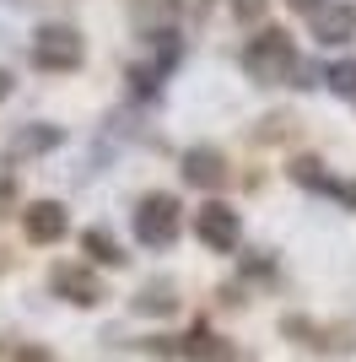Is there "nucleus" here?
<instances>
[{"mask_svg": "<svg viewBox=\"0 0 356 362\" xmlns=\"http://www.w3.org/2000/svg\"><path fill=\"white\" fill-rule=\"evenodd\" d=\"M243 71L254 76V81H265V87H275V81H286V76L302 71V60H297L292 38H286L281 28H259L243 44Z\"/></svg>", "mask_w": 356, "mask_h": 362, "instance_id": "obj_1", "label": "nucleus"}, {"mask_svg": "<svg viewBox=\"0 0 356 362\" xmlns=\"http://www.w3.org/2000/svg\"><path fill=\"white\" fill-rule=\"evenodd\" d=\"M81 60H87V49H81V33L71 22H44L32 33V65L38 71H76Z\"/></svg>", "mask_w": 356, "mask_h": 362, "instance_id": "obj_2", "label": "nucleus"}, {"mask_svg": "<svg viewBox=\"0 0 356 362\" xmlns=\"http://www.w3.org/2000/svg\"><path fill=\"white\" fill-rule=\"evenodd\" d=\"M135 238L146 243V249H167L178 238V200L167 189L135 200Z\"/></svg>", "mask_w": 356, "mask_h": 362, "instance_id": "obj_3", "label": "nucleus"}, {"mask_svg": "<svg viewBox=\"0 0 356 362\" xmlns=\"http://www.w3.org/2000/svg\"><path fill=\"white\" fill-rule=\"evenodd\" d=\"M194 238L206 243L210 255H232L237 243H243V216L222 200H206L200 211H194Z\"/></svg>", "mask_w": 356, "mask_h": 362, "instance_id": "obj_4", "label": "nucleus"}, {"mask_svg": "<svg viewBox=\"0 0 356 362\" xmlns=\"http://www.w3.org/2000/svg\"><path fill=\"white\" fill-rule=\"evenodd\" d=\"M49 287H54V298L76 303V308H92V303H103V281H97L87 265H71V259H59L54 271H49Z\"/></svg>", "mask_w": 356, "mask_h": 362, "instance_id": "obj_5", "label": "nucleus"}, {"mask_svg": "<svg viewBox=\"0 0 356 362\" xmlns=\"http://www.w3.org/2000/svg\"><path fill=\"white\" fill-rule=\"evenodd\" d=\"M286 173H292V179L302 184V189H319V195H335L340 206H351V211H356V184H351V179H335V173H329V168L319 163V157H297V163L286 168Z\"/></svg>", "mask_w": 356, "mask_h": 362, "instance_id": "obj_6", "label": "nucleus"}, {"mask_svg": "<svg viewBox=\"0 0 356 362\" xmlns=\"http://www.w3.org/2000/svg\"><path fill=\"white\" fill-rule=\"evenodd\" d=\"M65 227H71V216H65L59 200H28V211H22V233H28V243H59V238H65Z\"/></svg>", "mask_w": 356, "mask_h": 362, "instance_id": "obj_7", "label": "nucleus"}, {"mask_svg": "<svg viewBox=\"0 0 356 362\" xmlns=\"http://www.w3.org/2000/svg\"><path fill=\"white\" fill-rule=\"evenodd\" d=\"M178 163H184V179H189L194 189H222V184L232 179V173H227V157L216 146H189Z\"/></svg>", "mask_w": 356, "mask_h": 362, "instance_id": "obj_8", "label": "nucleus"}, {"mask_svg": "<svg viewBox=\"0 0 356 362\" xmlns=\"http://www.w3.org/2000/svg\"><path fill=\"white\" fill-rule=\"evenodd\" d=\"M313 38H319L324 49L351 44V38H356V11H351V6H340V0H329L324 11H313Z\"/></svg>", "mask_w": 356, "mask_h": 362, "instance_id": "obj_9", "label": "nucleus"}, {"mask_svg": "<svg viewBox=\"0 0 356 362\" xmlns=\"http://www.w3.org/2000/svg\"><path fill=\"white\" fill-rule=\"evenodd\" d=\"M59 141H65L59 124H22V130L11 136V151L16 157H38V151H54Z\"/></svg>", "mask_w": 356, "mask_h": 362, "instance_id": "obj_10", "label": "nucleus"}, {"mask_svg": "<svg viewBox=\"0 0 356 362\" xmlns=\"http://www.w3.org/2000/svg\"><path fill=\"white\" fill-rule=\"evenodd\" d=\"M81 249H87L97 265H114V271L124 265V259H130V255H124V243H119L108 227H87V233H81Z\"/></svg>", "mask_w": 356, "mask_h": 362, "instance_id": "obj_11", "label": "nucleus"}, {"mask_svg": "<svg viewBox=\"0 0 356 362\" xmlns=\"http://www.w3.org/2000/svg\"><path fill=\"white\" fill-rule=\"evenodd\" d=\"M184 357H206V362H222L227 357V346L222 341H216V330H210V325H189V335H184Z\"/></svg>", "mask_w": 356, "mask_h": 362, "instance_id": "obj_12", "label": "nucleus"}, {"mask_svg": "<svg viewBox=\"0 0 356 362\" xmlns=\"http://www.w3.org/2000/svg\"><path fill=\"white\" fill-rule=\"evenodd\" d=\"M173 308H178L173 281H151V287L135 292V314H173Z\"/></svg>", "mask_w": 356, "mask_h": 362, "instance_id": "obj_13", "label": "nucleus"}, {"mask_svg": "<svg viewBox=\"0 0 356 362\" xmlns=\"http://www.w3.org/2000/svg\"><path fill=\"white\" fill-rule=\"evenodd\" d=\"M130 87H135V98H157L162 92V76H167V65H130Z\"/></svg>", "mask_w": 356, "mask_h": 362, "instance_id": "obj_14", "label": "nucleus"}, {"mask_svg": "<svg viewBox=\"0 0 356 362\" xmlns=\"http://www.w3.org/2000/svg\"><path fill=\"white\" fill-rule=\"evenodd\" d=\"M324 81H329V92H340V98H356V60H335L324 71Z\"/></svg>", "mask_w": 356, "mask_h": 362, "instance_id": "obj_15", "label": "nucleus"}, {"mask_svg": "<svg viewBox=\"0 0 356 362\" xmlns=\"http://www.w3.org/2000/svg\"><path fill=\"white\" fill-rule=\"evenodd\" d=\"M232 11L243 16V22H259V16H265V0H232Z\"/></svg>", "mask_w": 356, "mask_h": 362, "instance_id": "obj_16", "label": "nucleus"}, {"mask_svg": "<svg viewBox=\"0 0 356 362\" xmlns=\"http://www.w3.org/2000/svg\"><path fill=\"white\" fill-rule=\"evenodd\" d=\"M16 362H54V357H49L44 346H22V351H16Z\"/></svg>", "mask_w": 356, "mask_h": 362, "instance_id": "obj_17", "label": "nucleus"}, {"mask_svg": "<svg viewBox=\"0 0 356 362\" xmlns=\"http://www.w3.org/2000/svg\"><path fill=\"white\" fill-rule=\"evenodd\" d=\"M286 6H292V11H308V16H313V11H324L329 0H286Z\"/></svg>", "mask_w": 356, "mask_h": 362, "instance_id": "obj_18", "label": "nucleus"}, {"mask_svg": "<svg viewBox=\"0 0 356 362\" xmlns=\"http://www.w3.org/2000/svg\"><path fill=\"white\" fill-rule=\"evenodd\" d=\"M11 87H16V81H11V71H6V65H0V103H6V98H11Z\"/></svg>", "mask_w": 356, "mask_h": 362, "instance_id": "obj_19", "label": "nucleus"}]
</instances>
